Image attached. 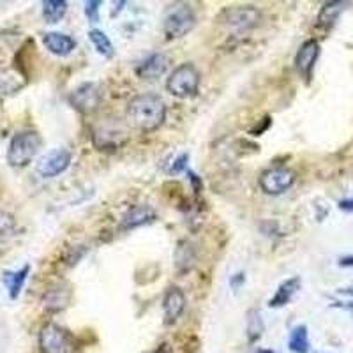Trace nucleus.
<instances>
[{
	"label": "nucleus",
	"mask_w": 353,
	"mask_h": 353,
	"mask_svg": "<svg viewBox=\"0 0 353 353\" xmlns=\"http://www.w3.org/2000/svg\"><path fill=\"white\" fill-rule=\"evenodd\" d=\"M265 332V323L258 309H249L245 314V334L249 343H256Z\"/></svg>",
	"instance_id": "obj_21"
},
{
	"label": "nucleus",
	"mask_w": 353,
	"mask_h": 353,
	"mask_svg": "<svg viewBox=\"0 0 353 353\" xmlns=\"http://www.w3.org/2000/svg\"><path fill=\"white\" fill-rule=\"evenodd\" d=\"M188 161H189V154H181V156L176 157L173 161V165L170 166V173H182L188 170Z\"/></svg>",
	"instance_id": "obj_28"
},
{
	"label": "nucleus",
	"mask_w": 353,
	"mask_h": 353,
	"mask_svg": "<svg viewBox=\"0 0 353 353\" xmlns=\"http://www.w3.org/2000/svg\"><path fill=\"white\" fill-rule=\"evenodd\" d=\"M154 219H156V210H154L150 205H134V207H131V209L122 216L121 226H119V228H121L122 232H129V230L149 225Z\"/></svg>",
	"instance_id": "obj_14"
},
{
	"label": "nucleus",
	"mask_w": 353,
	"mask_h": 353,
	"mask_svg": "<svg viewBox=\"0 0 353 353\" xmlns=\"http://www.w3.org/2000/svg\"><path fill=\"white\" fill-rule=\"evenodd\" d=\"M301 285H302L301 277L297 276H293L290 277V279H286V281H283L281 285L277 286L274 297L269 301V307L279 309L288 305L290 302H292V299L295 297V293L301 290Z\"/></svg>",
	"instance_id": "obj_18"
},
{
	"label": "nucleus",
	"mask_w": 353,
	"mask_h": 353,
	"mask_svg": "<svg viewBox=\"0 0 353 353\" xmlns=\"http://www.w3.org/2000/svg\"><path fill=\"white\" fill-rule=\"evenodd\" d=\"M244 285H245V274L244 272H237L230 277V286H232L233 292H239V290H241Z\"/></svg>",
	"instance_id": "obj_29"
},
{
	"label": "nucleus",
	"mask_w": 353,
	"mask_h": 353,
	"mask_svg": "<svg viewBox=\"0 0 353 353\" xmlns=\"http://www.w3.org/2000/svg\"><path fill=\"white\" fill-rule=\"evenodd\" d=\"M17 228V219L14 216L6 210H0V237H6V235H11Z\"/></svg>",
	"instance_id": "obj_26"
},
{
	"label": "nucleus",
	"mask_w": 353,
	"mask_h": 353,
	"mask_svg": "<svg viewBox=\"0 0 353 353\" xmlns=\"http://www.w3.org/2000/svg\"><path fill=\"white\" fill-rule=\"evenodd\" d=\"M168 65L170 61L165 53H152V55L147 57L143 62L138 64L134 72H137V77L141 78V80L154 81L168 71Z\"/></svg>",
	"instance_id": "obj_13"
},
{
	"label": "nucleus",
	"mask_w": 353,
	"mask_h": 353,
	"mask_svg": "<svg viewBox=\"0 0 353 353\" xmlns=\"http://www.w3.org/2000/svg\"><path fill=\"white\" fill-rule=\"evenodd\" d=\"M88 39H90V43L94 44V48H96V52L99 53V55L106 57V59L113 57L115 48H113V44H112V41H110V37L106 36L103 30H97V28L88 30Z\"/></svg>",
	"instance_id": "obj_25"
},
{
	"label": "nucleus",
	"mask_w": 353,
	"mask_h": 353,
	"mask_svg": "<svg viewBox=\"0 0 353 353\" xmlns=\"http://www.w3.org/2000/svg\"><path fill=\"white\" fill-rule=\"evenodd\" d=\"M71 302V288L68 285H55L48 288L43 295V307L48 313H61Z\"/></svg>",
	"instance_id": "obj_15"
},
{
	"label": "nucleus",
	"mask_w": 353,
	"mask_h": 353,
	"mask_svg": "<svg viewBox=\"0 0 353 353\" xmlns=\"http://www.w3.org/2000/svg\"><path fill=\"white\" fill-rule=\"evenodd\" d=\"M44 48L57 57H68L77 50V41L71 36L62 32H46L43 34Z\"/></svg>",
	"instance_id": "obj_16"
},
{
	"label": "nucleus",
	"mask_w": 353,
	"mask_h": 353,
	"mask_svg": "<svg viewBox=\"0 0 353 353\" xmlns=\"http://www.w3.org/2000/svg\"><path fill=\"white\" fill-rule=\"evenodd\" d=\"M288 348L293 353H309V334L307 327L299 325L290 332Z\"/></svg>",
	"instance_id": "obj_24"
},
{
	"label": "nucleus",
	"mask_w": 353,
	"mask_h": 353,
	"mask_svg": "<svg viewBox=\"0 0 353 353\" xmlns=\"http://www.w3.org/2000/svg\"><path fill=\"white\" fill-rule=\"evenodd\" d=\"M68 12V2L65 0H44L43 17L48 23H57L65 17Z\"/></svg>",
	"instance_id": "obj_23"
},
{
	"label": "nucleus",
	"mask_w": 353,
	"mask_h": 353,
	"mask_svg": "<svg viewBox=\"0 0 353 353\" xmlns=\"http://www.w3.org/2000/svg\"><path fill=\"white\" fill-rule=\"evenodd\" d=\"M339 265H341V267H353V256L339 258Z\"/></svg>",
	"instance_id": "obj_33"
},
{
	"label": "nucleus",
	"mask_w": 353,
	"mask_h": 353,
	"mask_svg": "<svg viewBox=\"0 0 353 353\" xmlns=\"http://www.w3.org/2000/svg\"><path fill=\"white\" fill-rule=\"evenodd\" d=\"M345 8L346 2H327V4H323V8L318 12L316 25L320 28H323V30H329V28L336 23L339 14L345 11Z\"/></svg>",
	"instance_id": "obj_20"
},
{
	"label": "nucleus",
	"mask_w": 353,
	"mask_h": 353,
	"mask_svg": "<svg viewBox=\"0 0 353 353\" xmlns=\"http://www.w3.org/2000/svg\"><path fill=\"white\" fill-rule=\"evenodd\" d=\"M156 353H173V350H172V346L168 345V343H163V345L157 346Z\"/></svg>",
	"instance_id": "obj_32"
},
{
	"label": "nucleus",
	"mask_w": 353,
	"mask_h": 353,
	"mask_svg": "<svg viewBox=\"0 0 353 353\" xmlns=\"http://www.w3.org/2000/svg\"><path fill=\"white\" fill-rule=\"evenodd\" d=\"M318 57H320V43L316 39L304 41L301 48H299L297 55H295V68H297L299 74L305 81H311V78H313Z\"/></svg>",
	"instance_id": "obj_11"
},
{
	"label": "nucleus",
	"mask_w": 353,
	"mask_h": 353,
	"mask_svg": "<svg viewBox=\"0 0 353 353\" xmlns=\"http://www.w3.org/2000/svg\"><path fill=\"white\" fill-rule=\"evenodd\" d=\"M339 209L345 212H353V198H346V200L339 201Z\"/></svg>",
	"instance_id": "obj_31"
},
{
	"label": "nucleus",
	"mask_w": 353,
	"mask_h": 353,
	"mask_svg": "<svg viewBox=\"0 0 353 353\" xmlns=\"http://www.w3.org/2000/svg\"><path fill=\"white\" fill-rule=\"evenodd\" d=\"M334 305H337V307L350 309V311H352V313H353V304H341V302H337V304H334Z\"/></svg>",
	"instance_id": "obj_35"
},
{
	"label": "nucleus",
	"mask_w": 353,
	"mask_h": 353,
	"mask_svg": "<svg viewBox=\"0 0 353 353\" xmlns=\"http://www.w3.org/2000/svg\"><path fill=\"white\" fill-rule=\"evenodd\" d=\"M103 6L101 0H90V2H85V17L90 23H97L99 21V9Z\"/></svg>",
	"instance_id": "obj_27"
},
{
	"label": "nucleus",
	"mask_w": 353,
	"mask_h": 353,
	"mask_svg": "<svg viewBox=\"0 0 353 353\" xmlns=\"http://www.w3.org/2000/svg\"><path fill=\"white\" fill-rule=\"evenodd\" d=\"M196 25V14L188 4H173L166 11L165 20H163V32L166 39H181L188 36Z\"/></svg>",
	"instance_id": "obj_5"
},
{
	"label": "nucleus",
	"mask_w": 353,
	"mask_h": 353,
	"mask_svg": "<svg viewBox=\"0 0 353 353\" xmlns=\"http://www.w3.org/2000/svg\"><path fill=\"white\" fill-rule=\"evenodd\" d=\"M295 172L286 166H276V168L265 170L260 175V189L265 194H270V196H279V194L286 193L293 184H295Z\"/></svg>",
	"instance_id": "obj_7"
},
{
	"label": "nucleus",
	"mask_w": 353,
	"mask_h": 353,
	"mask_svg": "<svg viewBox=\"0 0 353 353\" xmlns=\"http://www.w3.org/2000/svg\"><path fill=\"white\" fill-rule=\"evenodd\" d=\"M72 156L68 149H53L44 154L36 165L37 175L43 179H53L71 166Z\"/></svg>",
	"instance_id": "obj_10"
},
{
	"label": "nucleus",
	"mask_w": 353,
	"mask_h": 353,
	"mask_svg": "<svg viewBox=\"0 0 353 353\" xmlns=\"http://www.w3.org/2000/svg\"><path fill=\"white\" fill-rule=\"evenodd\" d=\"M219 23L225 27L237 30V32H245L251 28L258 27L261 20V12L254 6H233L221 11Z\"/></svg>",
	"instance_id": "obj_6"
},
{
	"label": "nucleus",
	"mask_w": 353,
	"mask_h": 353,
	"mask_svg": "<svg viewBox=\"0 0 353 353\" xmlns=\"http://www.w3.org/2000/svg\"><path fill=\"white\" fill-rule=\"evenodd\" d=\"M129 141V129L119 119H106L92 128V143L97 150H119Z\"/></svg>",
	"instance_id": "obj_2"
},
{
	"label": "nucleus",
	"mask_w": 353,
	"mask_h": 353,
	"mask_svg": "<svg viewBox=\"0 0 353 353\" xmlns=\"http://www.w3.org/2000/svg\"><path fill=\"white\" fill-rule=\"evenodd\" d=\"M43 140L36 131H21L14 134L8 149V163L12 168H25L39 152Z\"/></svg>",
	"instance_id": "obj_3"
},
{
	"label": "nucleus",
	"mask_w": 353,
	"mask_h": 353,
	"mask_svg": "<svg viewBox=\"0 0 353 353\" xmlns=\"http://www.w3.org/2000/svg\"><path fill=\"white\" fill-rule=\"evenodd\" d=\"M341 295H348V297H353V288H341L339 290Z\"/></svg>",
	"instance_id": "obj_34"
},
{
	"label": "nucleus",
	"mask_w": 353,
	"mask_h": 353,
	"mask_svg": "<svg viewBox=\"0 0 353 353\" xmlns=\"http://www.w3.org/2000/svg\"><path fill=\"white\" fill-rule=\"evenodd\" d=\"M28 274H30V265H23V267L18 270H6V272H2V283H4V286L8 288L9 299L17 301V299L20 297Z\"/></svg>",
	"instance_id": "obj_19"
},
{
	"label": "nucleus",
	"mask_w": 353,
	"mask_h": 353,
	"mask_svg": "<svg viewBox=\"0 0 353 353\" xmlns=\"http://www.w3.org/2000/svg\"><path fill=\"white\" fill-rule=\"evenodd\" d=\"M200 81L201 74L196 65H193L191 62H184L170 72L168 80H166V90L179 99H188L198 92Z\"/></svg>",
	"instance_id": "obj_4"
},
{
	"label": "nucleus",
	"mask_w": 353,
	"mask_h": 353,
	"mask_svg": "<svg viewBox=\"0 0 353 353\" xmlns=\"http://www.w3.org/2000/svg\"><path fill=\"white\" fill-rule=\"evenodd\" d=\"M194 263V249L188 241L179 242V248L175 251V265L179 272H188Z\"/></svg>",
	"instance_id": "obj_22"
},
{
	"label": "nucleus",
	"mask_w": 353,
	"mask_h": 353,
	"mask_svg": "<svg viewBox=\"0 0 353 353\" xmlns=\"http://www.w3.org/2000/svg\"><path fill=\"white\" fill-rule=\"evenodd\" d=\"M27 85V78L17 71V69L0 68V101L14 96Z\"/></svg>",
	"instance_id": "obj_17"
},
{
	"label": "nucleus",
	"mask_w": 353,
	"mask_h": 353,
	"mask_svg": "<svg viewBox=\"0 0 353 353\" xmlns=\"http://www.w3.org/2000/svg\"><path fill=\"white\" fill-rule=\"evenodd\" d=\"M163 311H165V323L173 325L185 311V295L179 286H170L163 299Z\"/></svg>",
	"instance_id": "obj_12"
},
{
	"label": "nucleus",
	"mask_w": 353,
	"mask_h": 353,
	"mask_svg": "<svg viewBox=\"0 0 353 353\" xmlns=\"http://www.w3.org/2000/svg\"><path fill=\"white\" fill-rule=\"evenodd\" d=\"M101 101H103V94L94 81L81 83L69 94V105L81 115H92L101 106Z\"/></svg>",
	"instance_id": "obj_8"
},
{
	"label": "nucleus",
	"mask_w": 353,
	"mask_h": 353,
	"mask_svg": "<svg viewBox=\"0 0 353 353\" xmlns=\"http://www.w3.org/2000/svg\"><path fill=\"white\" fill-rule=\"evenodd\" d=\"M128 121L141 132L157 131L166 121V105L157 94H140L128 105Z\"/></svg>",
	"instance_id": "obj_1"
},
{
	"label": "nucleus",
	"mask_w": 353,
	"mask_h": 353,
	"mask_svg": "<svg viewBox=\"0 0 353 353\" xmlns=\"http://www.w3.org/2000/svg\"><path fill=\"white\" fill-rule=\"evenodd\" d=\"M188 176H189V181H191V184H193V188H194V193H200L201 191V188H203V184H201V181L200 179H198V175L196 173H193V172H188Z\"/></svg>",
	"instance_id": "obj_30"
},
{
	"label": "nucleus",
	"mask_w": 353,
	"mask_h": 353,
	"mask_svg": "<svg viewBox=\"0 0 353 353\" xmlns=\"http://www.w3.org/2000/svg\"><path fill=\"white\" fill-rule=\"evenodd\" d=\"M41 353H71V336L57 323H46L39 332Z\"/></svg>",
	"instance_id": "obj_9"
}]
</instances>
